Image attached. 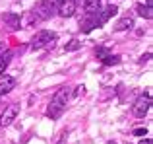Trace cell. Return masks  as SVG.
<instances>
[{
  "instance_id": "cell-16",
  "label": "cell",
  "mask_w": 153,
  "mask_h": 144,
  "mask_svg": "<svg viewBox=\"0 0 153 144\" xmlns=\"http://www.w3.org/2000/svg\"><path fill=\"white\" fill-rule=\"evenodd\" d=\"M79 45H82L79 41H72V43L66 45V51H76V49H79Z\"/></svg>"
},
{
  "instance_id": "cell-9",
  "label": "cell",
  "mask_w": 153,
  "mask_h": 144,
  "mask_svg": "<svg viewBox=\"0 0 153 144\" xmlns=\"http://www.w3.org/2000/svg\"><path fill=\"white\" fill-rule=\"evenodd\" d=\"M83 10L87 14H97L101 10V0H85L83 2Z\"/></svg>"
},
{
  "instance_id": "cell-8",
  "label": "cell",
  "mask_w": 153,
  "mask_h": 144,
  "mask_svg": "<svg viewBox=\"0 0 153 144\" xmlns=\"http://www.w3.org/2000/svg\"><path fill=\"white\" fill-rule=\"evenodd\" d=\"M4 20H6V23H8V27H10V29H18V27L22 26L19 16L18 14H12V12H8V14L4 16Z\"/></svg>"
},
{
  "instance_id": "cell-4",
  "label": "cell",
  "mask_w": 153,
  "mask_h": 144,
  "mask_svg": "<svg viewBox=\"0 0 153 144\" xmlns=\"http://www.w3.org/2000/svg\"><path fill=\"white\" fill-rule=\"evenodd\" d=\"M16 117H18V105H8L6 109H4V113L0 115V125L2 127L12 125Z\"/></svg>"
},
{
  "instance_id": "cell-13",
  "label": "cell",
  "mask_w": 153,
  "mask_h": 144,
  "mask_svg": "<svg viewBox=\"0 0 153 144\" xmlns=\"http://www.w3.org/2000/svg\"><path fill=\"white\" fill-rule=\"evenodd\" d=\"M138 14L142 16V18H147V20H151L153 12H151V8H149V6H142V4H140V6H138Z\"/></svg>"
},
{
  "instance_id": "cell-3",
  "label": "cell",
  "mask_w": 153,
  "mask_h": 144,
  "mask_svg": "<svg viewBox=\"0 0 153 144\" xmlns=\"http://www.w3.org/2000/svg\"><path fill=\"white\" fill-rule=\"evenodd\" d=\"M149 105H151V98H149V94L140 95V98L136 99V103H134V115L142 119L143 115L149 111Z\"/></svg>"
},
{
  "instance_id": "cell-20",
  "label": "cell",
  "mask_w": 153,
  "mask_h": 144,
  "mask_svg": "<svg viewBox=\"0 0 153 144\" xmlns=\"http://www.w3.org/2000/svg\"><path fill=\"white\" fill-rule=\"evenodd\" d=\"M52 2H60V4H62V2H66V0H52Z\"/></svg>"
},
{
  "instance_id": "cell-6",
  "label": "cell",
  "mask_w": 153,
  "mask_h": 144,
  "mask_svg": "<svg viewBox=\"0 0 153 144\" xmlns=\"http://www.w3.org/2000/svg\"><path fill=\"white\" fill-rule=\"evenodd\" d=\"M14 86H16V78H12V76H4V78H0V95L12 92Z\"/></svg>"
},
{
  "instance_id": "cell-18",
  "label": "cell",
  "mask_w": 153,
  "mask_h": 144,
  "mask_svg": "<svg viewBox=\"0 0 153 144\" xmlns=\"http://www.w3.org/2000/svg\"><path fill=\"white\" fill-rule=\"evenodd\" d=\"M146 2H147V4H146V6H149V8H151V4H153V0H146Z\"/></svg>"
},
{
  "instance_id": "cell-12",
  "label": "cell",
  "mask_w": 153,
  "mask_h": 144,
  "mask_svg": "<svg viewBox=\"0 0 153 144\" xmlns=\"http://www.w3.org/2000/svg\"><path fill=\"white\" fill-rule=\"evenodd\" d=\"M10 58H12V53H10V51H6V53L2 55V58H0V74H2V72L6 70V66L10 64Z\"/></svg>"
},
{
  "instance_id": "cell-7",
  "label": "cell",
  "mask_w": 153,
  "mask_h": 144,
  "mask_svg": "<svg viewBox=\"0 0 153 144\" xmlns=\"http://www.w3.org/2000/svg\"><path fill=\"white\" fill-rule=\"evenodd\" d=\"M116 12H118V8H116V6H107V8H105V10L101 12V16H99L97 23H107L108 20H111L112 16L116 14Z\"/></svg>"
},
{
  "instance_id": "cell-5",
  "label": "cell",
  "mask_w": 153,
  "mask_h": 144,
  "mask_svg": "<svg viewBox=\"0 0 153 144\" xmlns=\"http://www.w3.org/2000/svg\"><path fill=\"white\" fill-rule=\"evenodd\" d=\"M37 14H39V18H43V20L51 18V16L54 14L52 0H41V2H39V6H37Z\"/></svg>"
},
{
  "instance_id": "cell-17",
  "label": "cell",
  "mask_w": 153,
  "mask_h": 144,
  "mask_svg": "<svg viewBox=\"0 0 153 144\" xmlns=\"http://www.w3.org/2000/svg\"><path fill=\"white\" fill-rule=\"evenodd\" d=\"M134 134H138V136H143V134H147V130H146V129H136Z\"/></svg>"
},
{
  "instance_id": "cell-19",
  "label": "cell",
  "mask_w": 153,
  "mask_h": 144,
  "mask_svg": "<svg viewBox=\"0 0 153 144\" xmlns=\"http://www.w3.org/2000/svg\"><path fill=\"white\" fill-rule=\"evenodd\" d=\"M140 144H151V140H142Z\"/></svg>"
},
{
  "instance_id": "cell-11",
  "label": "cell",
  "mask_w": 153,
  "mask_h": 144,
  "mask_svg": "<svg viewBox=\"0 0 153 144\" xmlns=\"http://www.w3.org/2000/svg\"><path fill=\"white\" fill-rule=\"evenodd\" d=\"M132 26H134V20L126 16V18H120V20H118V23H116L114 29H116V31H126V29H130Z\"/></svg>"
},
{
  "instance_id": "cell-1",
  "label": "cell",
  "mask_w": 153,
  "mask_h": 144,
  "mask_svg": "<svg viewBox=\"0 0 153 144\" xmlns=\"http://www.w3.org/2000/svg\"><path fill=\"white\" fill-rule=\"evenodd\" d=\"M68 95H70V90H68V88H60V90L54 94V98H52V101L49 105V117L51 119L60 117V113H62L64 107H66Z\"/></svg>"
},
{
  "instance_id": "cell-21",
  "label": "cell",
  "mask_w": 153,
  "mask_h": 144,
  "mask_svg": "<svg viewBox=\"0 0 153 144\" xmlns=\"http://www.w3.org/2000/svg\"><path fill=\"white\" fill-rule=\"evenodd\" d=\"M108 144H116V142H108Z\"/></svg>"
},
{
  "instance_id": "cell-10",
  "label": "cell",
  "mask_w": 153,
  "mask_h": 144,
  "mask_svg": "<svg viewBox=\"0 0 153 144\" xmlns=\"http://www.w3.org/2000/svg\"><path fill=\"white\" fill-rule=\"evenodd\" d=\"M76 12V4L74 2H62V8H60L58 14L62 16V18H70V16H74Z\"/></svg>"
},
{
  "instance_id": "cell-15",
  "label": "cell",
  "mask_w": 153,
  "mask_h": 144,
  "mask_svg": "<svg viewBox=\"0 0 153 144\" xmlns=\"http://www.w3.org/2000/svg\"><path fill=\"white\" fill-rule=\"evenodd\" d=\"M103 62H105L107 66H111V64H118L120 58H118V57H114V55H107V57H103Z\"/></svg>"
},
{
  "instance_id": "cell-2",
  "label": "cell",
  "mask_w": 153,
  "mask_h": 144,
  "mask_svg": "<svg viewBox=\"0 0 153 144\" xmlns=\"http://www.w3.org/2000/svg\"><path fill=\"white\" fill-rule=\"evenodd\" d=\"M54 39H56V33H52V31H39L31 41V49L35 51V49H43L47 45H52Z\"/></svg>"
},
{
  "instance_id": "cell-14",
  "label": "cell",
  "mask_w": 153,
  "mask_h": 144,
  "mask_svg": "<svg viewBox=\"0 0 153 144\" xmlns=\"http://www.w3.org/2000/svg\"><path fill=\"white\" fill-rule=\"evenodd\" d=\"M93 27H99V23H97V18H91V20H87L85 22V26H83V31L85 33H89Z\"/></svg>"
}]
</instances>
